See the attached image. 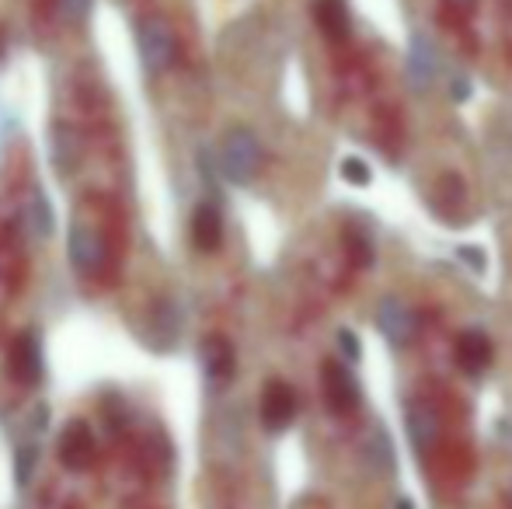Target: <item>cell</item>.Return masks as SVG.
<instances>
[{
  "label": "cell",
  "mask_w": 512,
  "mask_h": 509,
  "mask_svg": "<svg viewBox=\"0 0 512 509\" xmlns=\"http://www.w3.org/2000/svg\"><path fill=\"white\" fill-rule=\"evenodd\" d=\"M394 509H415V503H411V499H401V503L394 506Z\"/></svg>",
  "instance_id": "obj_26"
},
{
  "label": "cell",
  "mask_w": 512,
  "mask_h": 509,
  "mask_svg": "<svg viewBox=\"0 0 512 509\" xmlns=\"http://www.w3.org/2000/svg\"><path fill=\"white\" fill-rule=\"evenodd\" d=\"M192 241H196L199 252H216L223 241V220L220 213H216V206H196V213H192Z\"/></svg>",
  "instance_id": "obj_11"
},
{
  "label": "cell",
  "mask_w": 512,
  "mask_h": 509,
  "mask_svg": "<svg viewBox=\"0 0 512 509\" xmlns=\"http://www.w3.org/2000/svg\"><path fill=\"white\" fill-rule=\"evenodd\" d=\"M324 401L335 415H349L359 408V384L342 363H324Z\"/></svg>",
  "instance_id": "obj_3"
},
{
  "label": "cell",
  "mask_w": 512,
  "mask_h": 509,
  "mask_svg": "<svg viewBox=\"0 0 512 509\" xmlns=\"http://www.w3.org/2000/svg\"><path fill=\"white\" fill-rule=\"evenodd\" d=\"M380 332H384L387 342H394V346H408L418 332V318L411 314L408 304L391 297L380 304Z\"/></svg>",
  "instance_id": "obj_9"
},
{
  "label": "cell",
  "mask_w": 512,
  "mask_h": 509,
  "mask_svg": "<svg viewBox=\"0 0 512 509\" xmlns=\"http://www.w3.org/2000/svg\"><path fill=\"white\" fill-rule=\"evenodd\" d=\"M262 168V147H258V136L251 129L237 126L223 136L220 147V175L234 185H248L251 178Z\"/></svg>",
  "instance_id": "obj_1"
},
{
  "label": "cell",
  "mask_w": 512,
  "mask_h": 509,
  "mask_svg": "<svg viewBox=\"0 0 512 509\" xmlns=\"http://www.w3.org/2000/svg\"><path fill=\"white\" fill-rule=\"evenodd\" d=\"M11 370L21 384H39L42 381V342L35 332L21 335L11 349Z\"/></svg>",
  "instance_id": "obj_10"
},
{
  "label": "cell",
  "mask_w": 512,
  "mask_h": 509,
  "mask_svg": "<svg viewBox=\"0 0 512 509\" xmlns=\"http://www.w3.org/2000/svg\"><path fill=\"white\" fill-rule=\"evenodd\" d=\"M408 436H411V443H415L418 450L432 447V443H436V436H439L436 412H432V408H425V405H411L408 408Z\"/></svg>",
  "instance_id": "obj_15"
},
{
  "label": "cell",
  "mask_w": 512,
  "mask_h": 509,
  "mask_svg": "<svg viewBox=\"0 0 512 509\" xmlns=\"http://www.w3.org/2000/svg\"><path fill=\"white\" fill-rule=\"evenodd\" d=\"M457 4H471V0H457Z\"/></svg>",
  "instance_id": "obj_27"
},
{
  "label": "cell",
  "mask_w": 512,
  "mask_h": 509,
  "mask_svg": "<svg viewBox=\"0 0 512 509\" xmlns=\"http://www.w3.org/2000/svg\"><path fill=\"white\" fill-rule=\"evenodd\" d=\"M293 415H297V394H293V387L283 381H272L262 394L265 429H269V433H283L293 422Z\"/></svg>",
  "instance_id": "obj_4"
},
{
  "label": "cell",
  "mask_w": 512,
  "mask_h": 509,
  "mask_svg": "<svg viewBox=\"0 0 512 509\" xmlns=\"http://www.w3.org/2000/svg\"><path fill=\"white\" fill-rule=\"evenodd\" d=\"M35 461H39V447H35V443H25V447H18V461H14V478H18V485L32 482Z\"/></svg>",
  "instance_id": "obj_20"
},
{
  "label": "cell",
  "mask_w": 512,
  "mask_h": 509,
  "mask_svg": "<svg viewBox=\"0 0 512 509\" xmlns=\"http://www.w3.org/2000/svg\"><path fill=\"white\" fill-rule=\"evenodd\" d=\"M56 4H60V14L67 21H84L91 14V4H95V0H56Z\"/></svg>",
  "instance_id": "obj_22"
},
{
  "label": "cell",
  "mask_w": 512,
  "mask_h": 509,
  "mask_svg": "<svg viewBox=\"0 0 512 509\" xmlns=\"http://www.w3.org/2000/svg\"><path fill=\"white\" fill-rule=\"evenodd\" d=\"M77 157H81V136L74 133L70 126H56V133H53V161H56V168L67 175L70 168L77 164Z\"/></svg>",
  "instance_id": "obj_16"
},
{
  "label": "cell",
  "mask_w": 512,
  "mask_h": 509,
  "mask_svg": "<svg viewBox=\"0 0 512 509\" xmlns=\"http://www.w3.org/2000/svg\"><path fill=\"white\" fill-rule=\"evenodd\" d=\"M349 255H352V262H356L359 269H366V265L373 262V241L366 238L359 227H349Z\"/></svg>",
  "instance_id": "obj_19"
},
{
  "label": "cell",
  "mask_w": 512,
  "mask_h": 509,
  "mask_svg": "<svg viewBox=\"0 0 512 509\" xmlns=\"http://www.w3.org/2000/svg\"><path fill=\"white\" fill-rule=\"evenodd\" d=\"M28 217H32V231L39 234V238L53 234V210H49V203H46V196H42V192H35V196H32Z\"/></svg>",
  "instance_id": "obj_18"
},
{
  "label": "cell",
  "mask_w": 512,
  "mask_h": 509,
  "mask_svg": "<svg viewBox=\"0 0 512 509\" xmlns=\"http://www.w3.org/2000/svg\"><path fill=\"white\" fill-rule=\"evenodd\" d=\"M366 461L373 464V468L380 471V475H391L394 471V454H391V440H387L384 429H377V433L366 440Z\"/></svg>",
  "instance_id": "obj_17"
},
{
  "label": "cell",
  "mask_w": 512,
  "mask_h": 509,
  "mask_svg": "<svg viewBox=\"0 0 512 509\" xmlns=\"http://www.w3.org/2000/svg\"><path fill=\"white\" fill-rule=\"evenodd\" d=\"M314 18L328 39L342 42L349 35V7H345V0H314Z\"/></svg>",
  "instance_id": "obj_14"
},
{
  "label": "cell",
  "mask_w": 512,
  "mask_h": 509,
  "mask_svg": "<svg viewBox=\"0 0 512 509\" xmlns=\"http://www.w3.org/2000/svg\"><path fill=\"white\" fill-rule=\"evenodd\" d=\"M60 461L67 464L70 471H81L95 461V436L84 422H70L60 436Z\"/></svg>",
  "instance_id": "obj_8"
},
{
  "label": "cell",
  "mask_w": 512,
  "mask_h": 509,
  "mask_svg": "<svg viewBox=\"0 0 512 509\" xmlns=\"http://www.w3.org/2000/svg\"><path fill=\"white\" fill-rule=\"evenodd\" d=\"M450 95L457 98V102H464V98L471 95V88H467V77H453V84H450Z\"/></svg>",
  "instance_id": "obj_25"
},
{
  "label": "cell",
  "mask_w": 512,
  "mask_h": 509,
  "mask_svg": "<svg viewBox=\"0 0 512 509\" xmlns=\"http://www.w3.org/2000/svg\"><path fill=\"white\" fill-rule=\"evenodd\" d=\"M338 349H342V356L349 363H356L359 356H363V349H359V339H356L352 328H342V332H338Z\"/></svg>",
  "instance_id": "obj_23"
},
{
  "label": "cell",
  "mask_w": 512,
  "mask_h": 509,
  "mask_svg": "<svg viewBox=\"0 0 512 509\" xmlns=\"http://www.w3.org/2000/svg\"><path fill=\"white\" fill-rule=\"evenodd\" d=\"M492 339H488L485 332H478V328H467L464 335L457 339V367L464 370V374L478 377L485 374L488 367H492Z\"/></svg>",
  "instance_id": "obj_7"
},
{
  "label": "cell",
  "mask_w": 512,
  "mask_h": 509,
  "mask_svg": "<svg viewBox=\"0 0 512 509\" xmlns=\"http://www.w3.org/2000/svg\"><path fill=\"white\" fill-rule=\"evenodd\" d=\"M136 39H140V60L147 74H164L175 63V35L164 21H143Z\"/></svg>",
  "instance_id": "obj_2"
},
{
  "label": "cell",
  "mask_w": 512,
  "mask_h": 509,
  "mask_svg": "<svg viewBox=\"0 0 512 509\" xmlns=\"http://www.w3.org/2000/svg\"><path fill=\"white\" fill-rule=\"evenodd\" d=\"M338 171H342V178L349 185H370V164H363L359 157H345L342 164H338Z\"/></svg>",
  "instance_id": "obj_21"
},
{
  "label": "cell",
  "mask_w": 512,
  "mask_h": 509,
  "mask_svg": "<svg viewBox=\"0 0 512 509\" xmlns=\"http://www.w3.org/2000/svg\"><path fill=\"white\" fill-rule=\"evenodd\" d=\"M150 332H154V349H171L182 332V311H178L171 300L154 307V318H150Z\"/></svg>",
  "instance_id": "obj_13"
},
{
  "label": "cell",
  "mask_w": 512,
  "mask_h": 509,
  "mask_svg": "<svg viewBox=\"0 0 512 509\" xmlns=\"http://www.w3.org/2000/svg\"><path fill=\"white\" fill-rule=\"evenodd\" d=\"M436 67H439V56L436 46H432L429 35H411V49H408V81L411 91H429L432 81H436Z\"/></svg>",
  "instance_id": "obj_5"
},
{
  "label": "cell",
  "mask_w": 512,
  "mask_h": 509,
  "mask_svg": "<svg viewBox=\"0 0 512 509\" xmlns=\"http://www.w3.org/2000/svg\"><path fill=\"white\" fill-rule=\"evenodd\" d=\"M460 258H464V262L467 265H471V269H485V255H481V252H474V248L471 245H464V248H460Z\"/></svg>",
  "instance_id": "obj_24"
},
{
  "label": "cell",
  "mask_w": 512,
  "mask_h": 509,
  "mask_svg": "<svg viewBox=\"0 0 512 509\" xmlns=\"http://www.w3.org/2000/svg\"><path fill=\"white\" fill-rule=\"evenodd\" d=\"M203 367L213 384H227L234 377V349L227 339H206L203 342Z\"/></svg>",
  "instance_id": "obj_12"
},
{
  "label": "cell",
  "mask_w": 512,
  "mask_h": 509,
  "mask_svg": "<svg viewBox=\"0 0 512 509\" xmlns=\"http://www.w3.org/2000/svg\"><path fill=\"white\" fill-rule=\"evenodd\" d=\"M105 258V245L88 224H74L70 227V265L84 276H95L102 269Z\"/></svg>",
  "instance_id": "obj_6"
}]
</instances>
